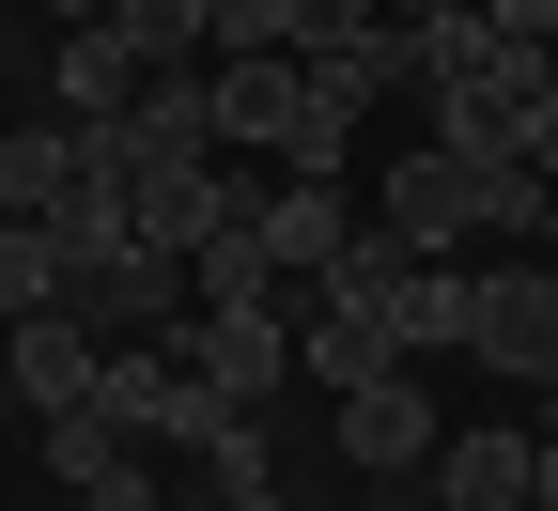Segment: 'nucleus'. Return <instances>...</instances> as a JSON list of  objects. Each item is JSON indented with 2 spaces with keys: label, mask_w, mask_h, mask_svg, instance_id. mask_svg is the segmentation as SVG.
<instances>
[{
  "label": "nucleus",
  "mask_w": 558,
  "mask_h": 511,
  "mask_svg": "<svg viewBox=\"0 0 558 511\" xmlns=\"http://www.w3.org/2000/svg\"><path fill=\"white\" fill-rule=\"evenodd\" d=\"M94 418H109V434H140V450H202V434H218L233 403L202 388V356H186V326H171V341H109Z\"/></svg>",
  "instance_id": "obj_1"
},
{
  "label": "nucleus",
  "mask_w": 558,
  "mask_h": 511,
  "mask_svg": "<svg viewBox=\"0 0 558 511\" xmlns=\"http://www.w3.org/2000/svg\"><path fill=\"white\" fill-rule=\"evenodd\" d=\"M62 326H94V341H171L186 326V264L171 248H62Z\"/></svg>",
  "instance_id": "obj_2"
},
{
  "label": "nucleus",
  "mask_w": 558,
  "mask_h": 511,
  "mask_svg": "<svg viewBox=\"0 0 558 511\" xmlns=\"http://www.w3.org/2000/svg\"><path fill=\"white\" fill-rule=\"evenodd\" d=\"M373 233H388V248H418V264L481 248V186H465L450 139H388V171H373Z\"/></svg>",
  "instance_id": "obj_3"
},
{
  "label": "nucleus",
  "mask_w": 558,
  "mask_h": 511,
  "mask_svg": "<svg viewBox=\"0 0 558 511\" xmlns=\"http://www.w3.org/2000/svg\"><path fill=\"white\" fill-rule=\"evenodd\" d=\"M465 356L497 388H558V264H481V326H465Z\"/></svg>",
  "instance_id": "obj_4"
},
{
  "label": "nucleus",
  "mask_w": 558,
  "mask_h": 511,
  "mask_svg": "<svg viewBox=\"0 0 558 511\" xmlns=\"http://www.w3.org/2000/svg\"><path fill=\"white\" fill-rule=\"evenodd\" d=\"M94 373H109V341H94V326H62V311L0 326V403H16L32 434H47V418H78V403H94Z\"/></svg>",
  "instance_id": "obj_5"
},
{
  "label": "nucleus",
  "mask_w": 558,
  "mask_h": 511,
  "mask_svg": "<svg viewBox=\"0 0 558 511\" xmlns=\"http://www.w3.org/2000/svg\"><path fill=\"white\" fill-rule=\"evenodd\" d=\"M186 356H202V388H218L233 418H264L279 388H295V311H186Z\"/></svg>",
  "instance_id": "obj_6"
},
{
  "label": "nucleus",
  "mask_w": 558,
  "mask_h": 511,
  "mask_svg": "<svg viewBox=\"0 0 558 511\" xmlns=\"http://www.w3.org/2000/svg\"><path fill=\"white\" fill-rule=\"evenodd\" d=\"M326 434H341V465H357V480H418V465H435V388H418V356H403V373L388 388H357V403H326Z\"/></svg>",
  "instance_id": "obj_7"
},
{
  "label": "nucleus",
  "mask_w": 558,
  "mask_h": 511,
  "mask_svg": "<svg viewBox=\"0 0 558 511\" xmlns=\"http://www.w3.org/2000/svg\"><path fill=\"white\" fill-rule=\"evenodd\" d=\"M32 450H47V480L78 496V511H171V496H156V465H171V450H140V434H109L94 403H78V418H47Z\"/></svg>",
  "instance_id": "obj_8"
},
{
  "label": "nucleus",
  "mask_w": 558,
  "mask_h": 511,
  "mask_svg": "<svg viewBox=\"0 0 558 511\" xmlns=\"http://www.w3.org/2000/svg\"><path fill=\"white\" fill-rule=\"evenodd\" d=\"M527 465H543V434L527 418H481V434H435L418 496H435V511H527Z\"/></svg>",
  "instance_id": "obj_9"
},
{
  "label": "nucleus",
  "mask_w": 558,
  "mask_h": 511,
  "mask_svg": "<svg viewBox=\"0 0 558 511\" xmlns=\"http://www.w3.org/2000/svg\"><path fill=\"white\" fill-rule=\"evenodd\" d=\"M140 78H156V62H140L109 16H94V32H62V47H47V124H124Z\"/></svg>",
  "instance_id": "obj_10"
},
{
  "label": "nucleus",
  "mask_w": 558,
  "mask_h": 511,
  "mask_svg": "<svg viewBox=\"0 0 558 511\" xmlns=\"http://www.w3.org/2000/svg\"><path fill=\"white\" fill-rule=\"evenodd\" d=\"M403 373V341H388V311H295V388H326V403H357V388H388Z\"/></svg>",
  "instance_id": "obj_11"
},
{
  "label": "nucleus",
  "mask_w": 558,
  "mask_h": 511,
  "mask_svg": "<svg viewBox=\"0 0 558 511\" xmlns=\"http://www.w3.org/2000/svg\"><path fill=\"white\" fill-rule=\"evenodd\" d=\"M357 233H373V217L341 202V186H295V171H264V264H279V279H326Z\"/></svg>",
  "instance_id": "obj_12"
},
{
  "label": "nucleus",
  "mask_w": 558,
  "mask_h": 511,
  "mask_svg": "<svg viewBox=\"0 0 558 511\" xmlns=\"http://www.w3.org/2000/svg\"><path fill=\"white\" fill-rule=\"evenodd\" d=\"M109 139H124V171H156V156H218V94H202V62H156V78H140V109H124Z\"/></svg>",
  "instance_id": "obj_13"
},
{
  "label": "nucleus",
  "mask_w": 558,
  "mask_h": 511,
  "mask_svg": "<svg viewBox=\"0 0 558 511\" xmlns=\"http://www.w3.org/2000/svg\"><path fill=\"white\" fill-rule=\"evenodd\" d=\"M465 326H481V264H418V248H403L388 341H403V356H465Z\"/></svg>",
  "instance_id": "obj_14"
},
{
  "label": "nucleus",
  "mask_w": 558,
  "mask_h": 511,
  "mask_svg": "<svg viewBox=\"0 0 558 511\" xmlns=\"http://www.w3.org/2000/svg\"><path fill=\"white\" fill-rule=\"evenodd\" d=\"M311 94H326L341 124H373L388 94H418V62H403V32L373 16V32H341V47H311Z\"/></svg>",
  "instance_id": "obj_15"
},
{
  "label": "nucleus",
  "mask_w": 558,
  "mask_h": 511,
  "mask_svg": "<svg viewBox=\"0 0 558 511\" xmlns=\"http://www.w3.org/2000/svg\"><path fill=\"white\" fill-rule=\"evenodd\" d=\"M186 480H202V511H233V496H279V418H218L186 450Z\"/></svg>",
  "instance_id": "obj_16"
},
{
  "label": "nucleus",
  "mask_w": 558,
  "mask_h": 511,
  "mask_svg": "<svg viewBox=\"0 0 558 511\" xmlns=\"http://www.w3.org/2000/svg\"><path fill=\"white\" fill-rule=\"evenodd\" d=\"M32 311H62V233L47 217H0V326H32Z\"/></svg>",
  "instance_id": "obj_17"
},
{
  "label": "nucleus",
  "mask_w": 558,
  "mask_h": 511,
  "mask_svg": "<svg viewBox=\"0 0 558 511\" xmlns=\"http://www.w3.org/2000/svg\"><path fill=\"white\" fill-rule=\"evenodd\" d=\"M109 32L140 62H202V47H218V0H109Z\"/></svg>",
  "instance_id": "obj_18"
},
{
  "label": "nucleus",
  "mask_w": 558,
  "mask_h": 511,
  "mask_svg": "<svg viewBox=\"0 0 558 511\" xmlns=\"http://www.w3.org/2000/svg\"><path fill=\"white\" fill-rule=\"evenodd\" d=\"M62 156H78V124H0V217H47Z\"/></svg>",
  "instance_id": "obj_19"
},
{
  "label": "nucleus",
  "mask_w": 558,
  "mask_h": 511,
  "mask_svg": "<svg viewBox=\"0 0 558 511\" xmlns=\"http://www.w3.org/2000/svg\"><path fill=\"white\" fill-rule=\"evenodd\" d=\"M341 32H373V0H279V47H295V62L341 47Z\"/></svg>",
  "instance_id": "obj_20"
},
{
  "label": "nucleus",
  "mask_w": 558,
  "mask_h": 511,
  "mask_svg": "<svg viewBox=\"0 0 558 511\" xmlns=\"http://www.w3.org/2000/svg\"><path fill=\"white\" fill-rule=\"evenodd\" d=\"M481 16H497L512 47H558V0H481Z\"/></svg>",
  "instance_id": "obj_21"
},
{
  "label": "nucleus",
  "mask_w": 558,
  "mask_h": 511,
  "mask_svg": "<svg viewBox=\"0 0 558 511\" xmlns=\"http://www.w3.org/2000/svg\"><path fill=\"white\" fill-rule=\"evenodd\" d=\"M527 171H558V94H543V109H527Z\"/></svg>",
  "instance_id": "obj_22"
},
{
  "label": "nucleus",
  "mask_w": 558,
  "mask_h": 511,
  "mask_svg": "<svg viewBox=\"0 0 558 511\" xmlns=\"http://www.w3.org/2000/svg\"><path fill=\"white\" fill-rule=\"evenodd\" d=\"M373 16H388V32H418V16H465V0H373Z\"/></svg>",
  "instance_id": "obj_23"
},
{
  "label": "nucleus",
  "mask_w": 558,
  "mask_h": 511,
  "mask_svg": "<svg viewBox=\"0 0 558 511\" xmlns=\"http://www.w3.org/2000/svg\"><path fill=\"white\" fill-rule=\"evenodd\" d=\"M527 511H558V434H543V465H527Z\"/></svg>",
  "instance_id": "obj_24"
},
{
  "label": "nucleus",
  "mask_w": 558,
  "mask_h": 511,
  "mask_svg": "<svg viewBox=\"0 0 558 511\" xmlns=\"http://www.w3.org/2000/svg\"><path fill=\"white\" fill-rule=\"evenodd\" d=\"M47 16H62V32H94V16H109V0H47Z\"/></svg>",
  "instance_id": "obj_25"
},
{
  "label": "nucleus",
  "mask_w": 558,
  "mask_h": 511,
  "mask_svg": "<svg viewBox=\"0 0 558 511\" xmlns=\"http://www.w3.org/2000/svg\"><path fill=\"white\" fill-rule=\"evenodd\" d=\"M233 511H295V480H279V496H233Z\"/></svg>",
  "instance_id": "obj_26"
},
{
  "label": "nucleus",
  "mask_w": 558,
  "mask_h": 511,
  "mask_svg": "<svg viewBox=\"0 0 558 511\" xmlns=\"http://www.w3.org/2000/svg\"><path fill=\"white\" fill-rule=\"evenodd\" d=\"M543 248H558V171H543Z\"/></svg>",
  "instance_id": "obj_27"
},
{
  "label": "nucleus",
  "mask_w": 558,
  "mask_h": 511,
  "mask_svg": "<svg viewBox=\"0 0 558 511\" xmlns=\"http://www.w3.org/2000/svg\"><path fill=\"white\" fill-rule=\"evenodd\" d=\"M543 434H558V388H543Z\"/></svg>",
  "instance_id": "obj_28"
},
{
  "label": "nucleus",
  "mask_w": 558,
  "mask_h": 511,
  "mask_svg": "<svg viewBox=\"0 0 558 511\" xmlns=\"http://www.w3.org/2000/svg\"><path fill=\"white\" fill-rule=\"evenodd\" d=\"M0 124H16V94H0Z\"/></svg>",
  "instance_id": "obj_29"
},
{
  "label": "nucleus",
  "mask_w": 558,
  "mask_h": 511,
  "mask_svg": "<svg viewBox=\"0 0 558 511\" xmlns=\"http://www.w3.org/2000/svg\"><path fill=\"white\" fill-rule=\"evenodd\" d=\"M403 511H435V496H403Z\"/></svg>",
  "instance_id": "obj_30"
}]
</instances>
